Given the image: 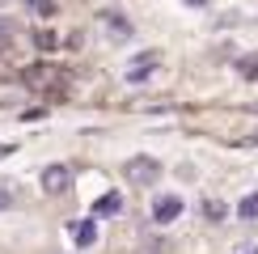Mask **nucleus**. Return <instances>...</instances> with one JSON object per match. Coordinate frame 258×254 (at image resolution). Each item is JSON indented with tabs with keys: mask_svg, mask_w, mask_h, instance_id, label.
<instances>
[{
	"mask_svg": "<svg viewBox=\"0 0 258 254\" xmlns=\"http://www.w3.org/2000/svg\"><path fill=\"white\" fill-rule=\"evenodd\" d=\"M208 216H212V220L224 216V204H220V199H212V204H208Z\"/></svg>",
	"mask_w": 258,
	"mask_h": 254,
	"instance_id": "obj_10",
	"label": "nucleus"
},
{
	"mask_svg": "<svg viewBox=\"0 0 258 254\" xmlns=\"http://www.w3.org/2000/svg\"><path fill=\"white\" fill-rule=\"evenodd\" d=\"M72 233H77V246H81V250H85V246H93V241H98V216L77 220V225H72Z\"/></svg>",
	"mask_w": 258,
	"mask_h": 254,
	"instance_id": "obj_6",
	"label": "nucleus"
},
{
	"mask_svg": "<svg viewBox=\"0 0 258 254\" xmlns=\"http://www.w3.org/2000/svg\"><path fill=\"white\" fill-rule=\"evenodd\" d=\"M34 9H38V13H55V5H51V0H34Z\"/></svg>",
	"mask_w": 258,
	"mask_h": 254,
	"instance_id": "obj_13",
	"label": "nucleus"
},
{
	"mask_svg": "<svg viewBox=\"0 0 258 254\" xmlns=\"http://www.w3.org/2000/svg\"><path fill=\"white\" fill-rule=\"evenodd\" d=\"M182 216V195H157L153 199V220L157 225H174Z\"/></svg>",
	"mask_w": 258,
	"mask_h": 254,
	"instance_id": "obj_3",
	"label": "nucleus"
},
{
	"mask_svg": "<svg viewBox=\"0 0 258 254\" xmlns=\"http://www.w3.org/2000/svg\"><path fill=\"white\" fill-rule=\"evenodd\" d=\"M102 21H106V26H110V30H114L110 38H127V34H132V26H127L123 17H114V13H102Z\"/></svg>",
	"mask_w": 258,
	"mask_h": 254,
	"instance_id": "obj_8",
	"label": "nucleus"
},
{
	"mask_svg": "<svg viewBox=\"0 0 258 254\" xmlns=\"http://www.w3.org/2000/svg\"><path fill=\"white\" fill-rule=\"evenodd\" d=\"M119 212H123V195L119 190H106L98 204H93V216H119Z\"/></svg>",
	"mask_w": 258,
	"mask_h": 254,
	"instance_id": "obj_5",
	"label": "nucleus"
},
{
	"mask_svg": "<svg viewBox=\"0 0 258 254\" xmlns=\"http://www.w3.org/2000/svg\"><path fill=\"white\" fill-rule=\"evenodd\" d=\"M157 64H161L157 51H140V55L127 64V81H148V77L157 72Z\"/></svg>",
	"mask_w": 258,
	"mask_h": 254,
	"instance_id": "obj_4",
	"label": "nucleus"
},
{
	"mask_svg": "<svg viewBox=\"0 0 258 254\" xmlns=\"http://www.w3.org/2000/svg\"><path fill=\"white\" fill-rule=\"evenodd\" d=\"M182 5H190V9H203V5H208V0H182Z\"/></svg>",
	"mask_w": 258,
	"mask_h": 254,
	"instance_id": "obj_14",
	"label": "nucleus"
},
{
	"mask_svg": "<svg viewBox=\"0 0 258 254\" xmlns=\"http://www.w3.org/2000/svg\"><path fill=\"white\" fill-rule=\"evenodd\" d=\"M123 174H127L132 186H153L161 178V161H157V157H132V161L123 165Z\"/></svg>",
	"mask_w": 258,
	"mask_h": 254,
	"instance_id": "obj_1",
	"label": "nucleus"
},
{
	"mask_svg": "<svg viewBox=\"0 0 258 254\" xmlns=\"http://www.w3.org/2000/svg\"><path fill=\"white\" fill-rule=\"evenodd\" d=\"M233 254H258V241H245V246H237Z\"/></svg>",
	"mask_w": 258,
	"mask_h": 254,
	"instance_id": "obj_12",
	"label": "nucleus"
},
{
	"mask_svg": "<svg viewBox=\"0 0 258 254\" xmlns=\"http://www.w3.org/2000/svg\"><path fill=\"white\" fill-rule=\"evenodd\" d=\"M237 216L241 220H258V190H254V195H245L241 204H237Z\"/></svg>",
	"mask_w": 258,
	"mask_h": 254,
	"instance_id": "obj_7",
	"label": "nucleus"
},
{
	"mask_svg": "<svg viewBox=\"0 0 258 254\" xmlns=\"http://www.w3.org/2000/svg\"><path fill=\"white\" fill-rule=\"evenodd\" d=\"M13 199H17V190H13V186H0V212L13 208Z\"/></svg>",
	"mask_w": 258,
	"mask_h": 254,
	"instance_id": "obj_9",
	"label": "nucleus"
},
{
	"mask_svg": "<svg viewBox=\"0 0 258 254\" xmlns=\"http://www.w3.org/2000/svg\"><path fill=\"white\" fill-rule=\"evenodd\" d=\"M9 34H13V21H0V47L9 42Z\"/></svg>",
	"mask_w": 258,
	"mask_h": 254,
	"instance_id": "obj_11",
	"label": "nucleus"
},
{
	"mask_svg": "<svg viewBox=\"0 0 258 254\" xmlns=\"http://www.w3.org/2000/svg\"><path fill=\"white\" fill-rule=\"evenodd\" d=\"M72 186V169L68 165H47V169H42V190H47V195H63V190H68Z\"/></svg>",
	"mask_w": 258,
	"mask_h": 254,
	"instance_id": "obj_2",
	"label": "nucleus"
}]
</instances>
